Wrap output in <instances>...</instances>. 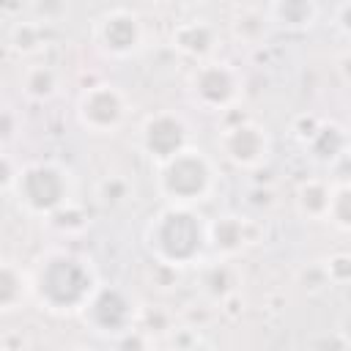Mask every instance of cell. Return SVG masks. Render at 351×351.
Returning a JSON list of instances; mask_svg holds the SVG:
<instances>
[{"instance_id": "obj_1", "label": "cell", "mask_w": 351, "mask_h": 351, "mask_svg": "<svg viewBox=\"0 0 351 351\" xmlns=\"http://www.w3.org/2000/svg\"><path fill=\"white\" fill-rule=\"evenodd\" d=\"M93 266L66 250H52L38 258L30 274V293L52 313H77L96 291Z\"/></svg>"}, {"instance_id": "obj_2", "label": "cell", "mask_w": 351, "mask_h": 351, "mask_svg": "<svg viewBox=\"0 0 351 351\" xmlns=\"http://www.w3.org/2000/svg\"><path fill=\"white\" fill-rule=\"evenodd\" d=\"M206 244V222L186 206H165L145 225V247L165 266L195 263Z\"/></svg>"}, {"instance_id": "obj_3", "label": "cell", "mask_w": 351, "mask_h": 351, "mask_svg": "<svg viewBox=\"0 0 351 351\" xmlns=\"http://www.w3.org/2000/svg\"><path fill=\"white\" fill-rule=\"evenodd\" d=\"M159 192L167 200V206H186L206 200L214 189V165L211 159L197 148H184L173 159L159 165L156 176Z\"/></svg>"}, {"instance_id": "obj_4", "label": "cell", "mask_w": 351, "mask_h": 351, "mask_svg": "<svg viewBox=\"0 0 351 351\" xmlns=\"http://www.w3.org/2000/svg\"><path fill=\"white\" fill-rule=\"evenodd\" d=\"M11 189L19 206L38 217H52L69 203V176L52 162H30L19 167Z\"/></svg>"}, {"instance_id": "obj_5", "label": "cell", "mask_w": 351, "mask_h": 351, "mask_svg": "<svg viewBox=\"0 0 351 351\" xmlns=\"http://www.w3.org/2000/svg\"><path fill=\"white\" fill-rule=\"evenodd\" d=\"M241 93V77L230 63L206 60L189 77V96L197 107L217 112L230 107Z\"/></svg>"}, {"instance_id": "obj_6", "label": "cell", "mask_w": 351, "mask_h": 351, "mask_svg": "<svg viewBox=\"0 0 351 351\" xmlns=\"http://www.w3.org/2000/svg\"><path fill=\"white\" fill-rule=\"evenodd\" d=\"M80 313L93 332L107 337L126 335L134 324V302L126 291L115 285H96V291L90 293V299Z\"/></svg>"}, {"instance_id": "obj_7", "label": "cell", "mask_w": 351, "mask_h": 351, "mask_svg": "<svg viewBox=\"0 0 351 351\" xmlns=\"http://www.w3.org/2000/svg\"><path fill=\"white\" fill-rule=\"evenodd\" d=\"M126 96L110 85V82H96L85 88L77 99V118L85 129L96 134H110L115 132L123 118H126Z\"/></svg>"}, {"instance_id": "obj_8", "label": "cell", "mask_w": 351, "mask_h": 351, "mask_svg": "<svg viewBox=\"0 0 351 351\" xmlns=\"http://www.w3.org/2000/svg\"><path fill=\"white\" fill-rule=\"evenodd\" d=\"M140 143H143V151L156 165H162L176 154H181L184 148H189V129L178 112L162 110L145 118L140 129Z\"/></svg>"}, {"instance_id": "obj_9", "label": "cell", "mask_w": 351, "mask_h": 351, "mask_svg": "<svg viewBox=\"0 0 351 351\" xmlns=\"http://www.w3.org/2000/svg\"><path fill=\"white\" fill-rule=\"evenodd\" d=\"M96 41L104 52L115 58H126L143 44L140 16L129 8H110L96 19Z\"/></svg>"}, {"instance_id": "obj_10", "label": "cell", "mask_w": 351, "mask_h": 351, "mask_svg": "<svg viewBox=\"0 0 351 351\" xmlns=\"http://www.w3.org/2000/svg\"><path fill=\"white\" fill-rule=\"evenodd\" d=\"M217 143L225 159L233 162L236 167H258L269 156V148H271L266 129L255 121H241L236 126H228Z\"/></svg>"}, {"instance_id": "obj_11", "label": "cell", "mask_w": 351, "mask_h": 351, "mask_svg": "<svg viewBox=\"0 0 351 351\" xmlns=\"http://www.w3.org/2000/svg\"><path fill=\"white\" fill-rule=\"evenodd\" d=\"M173 47L181 49L189 58H208L217 47V30L206 22V19H189L181 22L173 30Z\"/></svg>"}, {"instance_id": "obj_12", "label": "cell", "mask_w": 351, "mask_h": 351, "mask_svg": "<svg viewBox=\"0 0 351 351\" xmlns=\"http://www.w3.org/2000/svg\"><path fill=\"white\" fill-rule=\"evenodd\" d=\"M30 293V277L14 263L0 258V313L16 310Z\"/></svg>"}, {"instance_id": "obj_13", "label": "cell", "mask_w": 351, "mask_h": 351, "mask_svg": "<svg viewBox=\"0 0 351 351\" xmlns=\"http://www.w3.org/2000/svg\"><path fill=\"white\" fill-rule=\"evenodd\" d=\"M269 22L280 25V27H310L318 19V5L307 3V0H282V3H271L266 8Z\"/></svg>"}, {"instance_id": "obj_14", "label": "cell", "mask_w": 351, "mask_h": 351, "mask_svg": "<svg viewBox=\"0 0 351 351\" xmlns=\"http://www.w3.org/2000/svg\"><path fill=\"white\" fill-rule=\"evenodd\" d=\"M206 239L217 252H236L244 247V228L236 217H217L214 225H206Z\"/></svg>"}, {"instance_id": "obj_15", "label": "cell", "mask_w": 351, "mask_h": 351, "mask_svg": "<svg viewBox=\"0 0 351 351\" xmlns=\"http://www.w3.org/2000/svg\"><path fill=\"white\" fill-rule=\"evenodd\" d=\"M332 189L324 181H304L296 192V206L304 217H326Z\"/></svg>"}, {"instance_id": "obj_16", "label": "cell", "mask_w": 351, "mask_h": 351, "mask_svg": "<svg viewBox=\"0 0 351 351\" xmlns=\"http://www.w3.org/2000/svg\"><path fill=\"white\" fill-rule=\"evenodd\" d=\"M58 88V77L49 66H36L25 74V90L33 99H49Z\"/></svg>"}, {"instance_id": "obj_17", "label": "cell", "mask_w": 351, "mask_h": 351, "mask_svg": "<svg viewBox=\"0 0 351 351\" xmlns=\"http://www.w3.org/2000/svg\"><path fill=\"white\" fill-rule=\"evenodd\" d=\"M313 143H324V148L315 151V156L324 159V162H332L335 156H340L346 151V134H343L340 126H321V129H315Z\"/></svg>"}, {"instance_id": "obj_18", "label": "cell", "mask_w": 351, "mask_h": 351, "mask_svg": "<svg viewBox=\"0 0 351 351\" xmlns=\"http://www.w3.org/2000/svg\"><path fill=\"white\" fill-rule=\"evenodd\" d=\"M326 217L337 222V228H348V186H337L332 189V197H329V208H326Z\"/></svg>"}, {"instance_id": "obj_19", "label": "cell", "mask_w": 351, "mask_h": 351, "mask_svg": "<svg viewBox=\"0 0 351 351\" xmlns=\"http://www.w3.org/2000/svg\"><path fill=\"white\" fill-rule=\"evenodd\" d=\"M14 181H16V167H14V162H11L5 154H0V189H11Z\"/></svg>"}, {"instance_id": "obj_20", "label": "cell", "mask_w": 351, "mask_h": 351, "mask_svg": "<svg viewBox=\"0 0 351 351\" xmlns=\"http://www.w3.org/2000/svg\"><path fill=\"white\" fill-rule=\"evenodd\" d=\"M14 129H16V118L5 107H0V143L11 140L14 137Z\"/></svg>"}, {"instance_id": "obj_21", "label": "cell", "mask_w": 351, "mask_h": 351, "mask_svg": "<svg viewBox=\"0 0 351 351\" xmlns=\"http://www.w3.org/2000/svg\"><path fill=\"white\" fill-rule=\"evenodd\" d=\"M178 351H217V348H211V346H206V343H192V346L178 348Z\"/></svg>"}, {"instance_id": "obj_22", "label": "cell", "mask_w": 351, "mask_h": 351, "mask_svg": "<svg viewBox=\"0 0 351 351\" xmlns=\"http://www.w3.org/2000/svg\"><path fill=\"white\" fill-rule=\"evenodd\" d=\"M74 351H93V348H74Z\"/></svg>"}]
</instances>
